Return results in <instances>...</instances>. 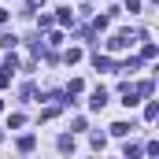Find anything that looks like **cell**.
<instances>
[{
    "instance_id": "cell-1",
    "label": "cell",
    "mask_w": 159,
    "mask_h": 159,
    "mask_svg": "<svg viewBox=\"0 0 159 159\" xmlns=\"http://www.w3.org/2000/svg\"><path fill=\"white\" fill-rule=\"evenodd\" d=\"M133 41H144V34H129V30H119L115 37L107 41V48H111V52H122V48H129Z\"/></svg>"
},
{
    "instance_id": "cell-2",
    "label": "cell",
    "mask_w": 159,
    "mask_h": 159,
    "mask_svg": "<svg viewBox=\"0 0 159 159\" xmlns=\"http://www.w3.org/2000/svg\"><path fill=\"white\" fill-rule=\"evenodd\" d=\"M93 111H104L107 107V89H93V100H89Z\"/></svg>"
},
{
    "instance_id": "cell-3",
    "label": "cell",
    "mask_w": 159,
    "mask_h": 159,
    "mask_svg": "<svg viewBox=\"0 0 159 159\" xmlns=\"http://www.w3.org/2000/svg\"><path fill=\"white\" fill-rule=\"evenodd\" d=\"M56 148H59V152H74V133H59Z\"/></svg>"
},
{
    "instance_id": "cell-4",
    "label": "cell",
    "mask_w": 159,
    "mask_h": 159,
    "mask_svg": "<svg viewBox=\"0 0 159 159\" xmlns=\"http://www.w3.org/2000/svg\"><path fill=\"white\" fill-rule=\"evenodd\" d=\"M56 22H63V26H74V11H70V7H59V11H56Z\"/></svg>"
},
{
    "instance_id": "cell-5",
    "label": "cell",
    "mask_w": 159,
    "mask_h": 159,
    "mask_svg": "<svg viewBox=\"0 0 159 159\" xmlns=\"http://www.w3.org/2000/svg\"><path fill=\"white\" fill-rule=\"evenodd\" d=\"M34 148H37V137H34V133L19 137V152H34Z\"/></svg>"
},
{
    "instance_id": "cell-6",
    "label": "cell",
    "mask_w": 159,
    "mask_h": 159,
    "mask_svg": "<svg viewBox=\"0 0 159 159\" xmlns=\"http://www.w3.org/2000/svg\"><path fill=\"white\" fill-rule=\"evenodd\" d=\"M111 133H115V137H129V133H133V126H129V122H115V126H111Z\"/></svg>"
},
{
    "instance_id": "cell-7",
    "label": "cell",
    "mask_w": 159,
    "mask_h": 159,
    "mask_svg": "<svg viewBox=\"0 0 159 159\" xmlns=\"http://www.w3.org/2000/svg\"><path fill=\"white\" fill-rule=\"evenodd\" d=\"M93 63H96V70H111V67H115V63H111V59H107V56H100V52H96V56H93Z\"/></svg>"
},
{
    "instance_id": "cell-8",
    "label": "cell",
    "mask_w": 159,
    "mask_h": 159,
    "mask_svg": "<svg viewBox=\"0 0 159 159\" xmlns=\"http://www.w3.org/2000/svg\"><path fill=\"white\" fill-rule=\"evenodd\" d=\"M15 44H19V37H15V34H0V48H7V52H11Z\"/></svg>"
},
{
    "instance_id": "cell-9",
    "label": "cell",
    "mask_w": 159,
    "mask_h": 159,
    "mask_svg": "<svg viewBox=\"0 0 159 159\" xmlns=\"http://www.w3.org/2000/svg\"><path fill=\"white\" fill-rule=\"evenodd\" d=\"M156 56H159V48H156V44H152V41H148V44L141 48V59H156Z\"/></svg>"
},
{
    "instance_id": "cell-10",
    "label": "cell",
    "mask_w": 159,
    "mask_h": 159,
    "mask_svg": "<svg viewBox=\"0 0 159 159\" xmlns=\"http://www.w3.org/2000/svg\"><path fill=\"white\" fill-rule=\"evenodd\" d=\"M107 22H111V19H107V15H96V19H93V30H96V34H100V30H107Z\"/></svg>"
},
{
    "instance_id": "cell-11",
    "label": "cell",
    "mask_w": 159,
    "mask_h": 159,
    "mask_svg": "<svg viewBox=\"0 0 159 159\" xmlns=\"http://www.w3.org/2000/svg\"><path fill=\"white\" fill-rule=\"evenodd\" d=\"M81 89H85V81H81V78H74L70 85H67V96H74V93H81Z\"/></svg>"
},
{
    "instance_id": "cell-12",
    "label": "cell",
    "mask_w": 159,
    "mask_h": 159,
    "mask_svg": "<svg viewBox=\"0 0 159 159\" xmlns=\"http://www.w3.org/2000/svg\"><path fill=\"white\" fill-rule=\"evenodd\" d=\"M89 144H93V148H96V152H104V148H107V141H104V137H100V133H93V141H89Z\"/></svg>"
},
{
    "instance_id": "cell-13",
    "label": "cell",
    "mask_w": 159,
    "mask_h": 159,
    "mask_svg": "<svg viewBox=\"0 0 159 159\" xmlns=\"http://www.w3.org/2000/svg\"><path fill=\"white\" fill-rule=\"evenodd\" d=\"M63 59H67V63H78V59H81V48H67V56H63Z\"/></svg>"
},
{
    "instance_id": "cell-14",
    "label": "cell",
    "mask_w": 159,
    "mask_h": 159,
    "mask_svg": "<svg viewBox=\"0 0 159 159\" xmlns=\"http://www.w3.org/2000/svg\"><path fill=\"white\" fill-rule=\"evenodd\" d=\"M141 152H144L141 144H126V159H137V156H141Z\"/></svg>"
},
{
    "instance_id": "cell-15",
    "label": "cell",
    "mask_w": 159,
    "mask_h": 159,
    "mask_svg": "<svg viewBox=\"0 0 159 159\" xmlns=\"http://www.w3.org/2000/svg\"><path fill=\"white\" fill-rule=\"evenodd\" d=\"M22 122H26V115H11V119H7V129H19Z\"/></svg>"
},
{
    "instance_id": "cell-16",
    "label": "cell",
    "mask_w": 159,
    "mask_h": 159,
    "mask_svg": "<svg viewBox=\"0 0 159 159\" xmlns=\"http://www.w3.org/2000/svg\"><path fill=\"white\" fill-rule=\"evenodd\" d=\"M4 70H19V59H15L11 52H7V59H4Z\"/></svg>"
},
{
    "instance_id": "cell-17",
    "label": "cell",
    "mask_w": 159,
    "mask_h": 159,
    "mask_svg": "<svg viewBox=\"0 0 159 159\" xmlns=\"http://www.w3.org/2000/svg\"><path fill=\"white\" fill-rule=\"evenodd\" d=\"M152 89H156L152 81H141V85H137V93H141V96H152Z\"/></svg>"
},
{
    "instance_id": "cell-18",
    "label": "cell",
    "mask_w": 159,
    "mask_h": 159,
    "mask_svg": "<svg viewBox=\"0 0 159 159\" xmlns=\"http://www.w3.org/2000/svg\"><path fill=\"white\" fill-rule=\"evenodd\" d=\"M56 115H59V104H56V107H44V111H41V119L48 122V119H56Z\"/></svg>"
},
{
    "instance_id": "cell-19",
    "label": "cell",
    "mask_w": 159,
    "mask_h": 159,
    "mask_svg": "<svg viewBox=\"0 0 159 159\" xmlns=\"http://www.w3.org/2000/svg\"><path fill=\"white\" fill-rule=\"evenodd\" d=\"M156 115H159V104H156V100H152V104L144 107V119H156Z\"/></svg>"
},
{
    "instance_id": "cell-20",
    "label": "cell",
    "mask_w": 159,
    "mask_h": 159,
    "mask_svg": "<svg viewBox=\"0 0 159 159\" xmlns=\"http://www.w3.org/2000/svg\"><path fill=\"white\" fill-rule=\"evenodd\" d=\"M122 11H129V15H133V11H141V0H126V7H122Z\"/></svg>"
},
{
    "instance_id": "cell-21",
    "label": "cell",
    "mask_w": 159,
    "mask_h": 159,
    "mask_svg": "<svg viewBox=\"0 0 159 159\" xmlns=\"http://www.w3.org/2000/svg\"><path fill=\"white\" fill-rule=\"evenodd\" d=\"M7 81H11V70H4V67H0V89H7Z\"/></svg>"
},
{
    "instance_id": "cell-22",
    "label": "cell",
    "mask_w": 159,
    "mask_h": 159,
    "mask_svg": "<svg viewBox=\"0 0 159 159\" xmlns=\"http://www.w3.org/2000/svg\"><path fill=\"white\" fill-rule=\"evenodd\" d=\"M37 7H44V0H26V11H37Z\"/></svg>"
},
{
    "instance_id": "cell-23",
    "label": "cell",
    "mask_w": 159,
    "mask_h": 159,
    "mask_svg": "<svg viewBox=\"0 0 159 159\" xmlns=\"http://www.w3.org/2000/svg\"><path fill=\"white\" fill-rule=\"evenodd\" d=\"M0 111H4V100H0Z\"/></svg>"
},
{
    "instance_id": "cell-24",
    "label": "cell",
    "mask_w": 159,
    "mask_h": 159,
    "mask_svg": "<svg viewBox=\"0 0 159 159\" xmlns=\"http://www.w3.org/2000/svg\"><path fill=\"white\" fill-rule=\"evenodd\" d=\"M0 141H4V133H0Z\"/></svg>"
}]
</instances>
